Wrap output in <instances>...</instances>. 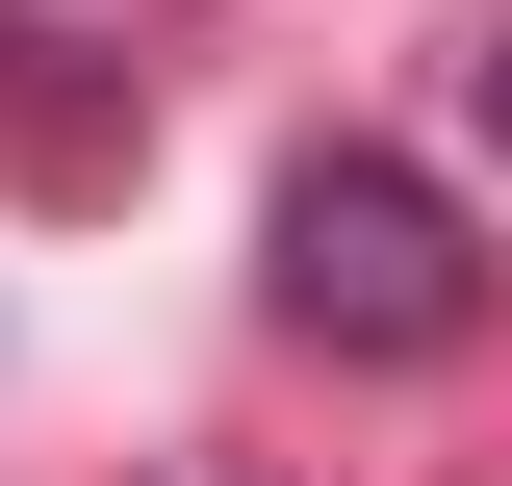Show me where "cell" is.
<instances>
[{
    "mask_svg": "<svg viewBox=\"0 0 512 486\" xmlns=\"http://www.w3.org/2000/svg\"><path fill=\"white\" fill-rule=\"evenodd\" d=\"M256 307H282V359L436 384L461 333H487V231H461V180H436V154L333 128V154H282V205H256Z\"/></svg>",
    "mask_w": 512,
    "mask_h": 486,
    "instance_id": "1",
    "label": "cell"
},
{
    "mask_svg": "<svg viewBox=\"0 0 512 486\" xmlns=\"http://www.w3.org/2000/svg\"><path fill=\"white\" fill-rule=\"evenodd\" d=\"M461 128H487V154H512V26H487V52H461Z\"/></svg>",
    "mask_w": 512,
    "mask_h": 486,
    "instance_id": "2",
    "label": "cell"
}]
</instances>
